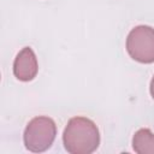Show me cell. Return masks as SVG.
Returning a JSON list of instances; mask_svg holds the SVG:
<instances>
[{
    "label": "cell",
    "mask_w": 154,
    "mask_h": 154,
    "mask_svg": "<svg viewBox=\"0 0 154 154\" xmlns=\"http://www.w3.org/2000/svg\"><path fill=\"white\" fill-rule=\"evenodd\" d=\"M63 143L70 154H90L100 144L99 129L89 118L73 117L64 129Z\"/></svg>",
    "instance_id": "obj_1"
},
{
    "label": "cell",
    "mask_w": 154,
    "mask_h": 154,
    "mask_svg": "<svg viewBox=\"0 0 154 154\" xmlns=\"http://www.w3.org/2000/svg\"><path fill=\"white\" fill-rule=\"evenodd\" d=\"M38 71V63L34 51L30 47H24L14 58L13 75L22 82L32 81Z\"/></svg>",
    "instance_id": "obj_4"
},
{
    "label": "cell",
    "mask_w": 154,
    "mask_h": 154,
    "mask_svg": "<svg viewBox=\"0 0 154 154\" xmlns=\"http://www.w3.org/2000/svg\"><path fill=\"white\" fill-rule=\"evenodd\" d=\"M126 51L138 63H154V28L148 25L135 26L126 37Z\"/></svg>",
    "instance_id": "obj_3"
},
{
    "label": "cell",
    "mask_w": 154,
    "mask_h": 154,
    "mask_svg": "<svg viewBox=\"0 0 154 154\" xmlns=\"http://www.w3.org/2000/svg\"><path fill=\"white\" fill-rule=\"evenodd\" d=\"M149 90H150V95H152V97L154 99V76H153V78H152V81H150Z\"/></svg>",
    "instance_id": "obj_6"
},
{
    "label": "cell",
    "mask_w": 154,
    "mask_h": 154,
    "mask_svg": "<svg viewBox=\"0 0 154 154\" xmlns=\"http://www.w3.org/2000/svg\"><path fill=\"white\" fill-rule=\"evenodd\" d=\"M132 148L137 154H154V134L149 129H140L132 137Z\"/></svg>",
    "instance_id": "obj_5"
},
{
    "label": "cell",
    "mask_w": 154,
    "mask_h": 154,
    "mask_svg": "<svg viewBox=\"0 0 154 154\" xmlns=\"http://www.w3.org/2000/svg\"><path fill=\"white\" fill-rule=\"evenodd\" d=\"M57 136L55 122L45 116L32 118L23 135L24 146L32 153H42L51 148Z\"/></svg>",
    "instance_id": "obj_2"
}]
</instances>
